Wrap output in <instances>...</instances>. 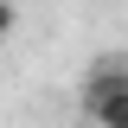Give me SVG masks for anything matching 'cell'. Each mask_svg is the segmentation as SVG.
<instances>
[{"label": "cell", "instance_id": "cell-1", "mask_svg": "<svg viewBox=\"0 0 128 128\" xmlns=\"http://www.w3.org/2000/svg\"><path fill=\"white\" fill-rule=\"evenodd\" d=\"M83 122L90 128H128V51H102L83 77Z\"/></svg>", "mask_w": 128, "mask_h": 128}, {"label": "cell", "instance_id": "cell-2", "mask_svg": "<svg viewBox=\"0 0 128 128\" xmlns=\"http://www.w3.org/2000/svg\"><path fill=\"white\" fill-rule=\"evenodd\" d=\"M13 19H19V13H13V0H0V38L13 32Z\"/></svg>", "mask_w": 128, "mask_h": 128}]
</instances>
